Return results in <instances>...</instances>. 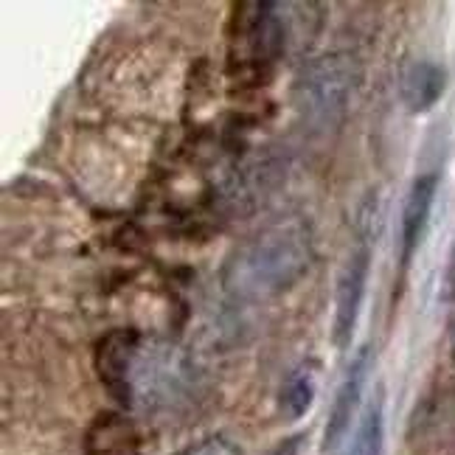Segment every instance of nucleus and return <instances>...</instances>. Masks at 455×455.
<instances>
[{
	"instance_id": "20e7f679",
	"label": "nucleus",
	"mask_w": 455,
	"mask_h": 455,
	"mask_svg": "<svg viewBox=\"0 0 455 455\" xmlns=\"http://www.w3.org/2000/svg\"><path fill=\"white\" fill-rule=\"evenodd\" d=\"M371 360H374L371 346H360L352 363H348L346 377L338 385L335 402H331V413H329V422L323 430V450H335L343 442L348 427H352L357 408H360V399H363L365 379H369V371H371Z\"/></svg>"
},
{
	"instance_id": "9b49d317",
	"label": "nucleus",
	"mask_w": 455,
	"mask_h": 455,
	"mask_svg": "<svg viewBox=\"0 0 455 455\" xmlns=\"http://www.w3.org/2000/svg\"><path fill=\"white\" fill-rule=\"evenodd\" d=\"M174 455H242V450L231 439H225V435H208V439L191 444Z\"/></svg>"
},
{
	"instance_id": "f257e3e1",
	"label": "nucleus",
	"mask_w": 455,
	"mask_h": 455,
	"mask_svg": "<svg viewBox=\"0 0 455 455\" xmlns=\"http://www.w3.org/2000/svg\"><path fill=\"white\" fill-rule=\"evenodd\" d=\"M312 244L301 222L275 225L228 261L225 290L236 299H270L290 290L309 270Z\"/></svg>"
},
{
	"instance_id": "1a4fd4ad",
	"label": "nucleus",
	"mask_w": 455,
	"mask_h": 455,
	"mask_svg": "<svg viewBox=\"0 0 455 455\" xmlns=\"http://www.w3.org/2000/svg\"><path fill=\"white\" fill-rule=\"evenodd\" d=\"M385 444V399L382 391L369 402V408L363 411L357 430L352 435V444L346 447L343 455H382Z\"/></svg>"
},
{
	"instance_id": "423d86ee",
	"label": "nucleus",
	"mask_w": 455,
	"mask_h": 455,
	"mask_svg": "<svg viewBox=\"0 0 455 455\" xmlns=\"http://www.w3.org/2000/svg\"><path fill=\"white\" fill-rule=\"evenodd\" d=\"M435 195H439V174H433V172L419 174L411 186V191H408L405 205H402V225H399V261H402V267L411 265L413 253L419 251V244H422Z\"/></svg>"
},
{
	"instance_id": "4468645a",
	"label": "nucleus",
	"mask_w": 455,
	"mask_h": 455,
	"mask_svg": "<svg viewBox=\"0 0 455 455\" xmlns=\"http://www.w3.org/2000/svg\"><path fill=\"white\" fill-rule=\"evenodd\" d=\"M452 357H455V340H452Z\"/></svg>"
},
{
	"instance_id": "f03ea898",
	"label": "nucleus",
	"mask_w": 455,
	"mask_h": 455,
	"mask_svg": "<svg viewBox=\"0 0 455 455\" xmlns=\"http://www.w3.org/2000/svg\"><path fill=\"white\" fill-rule=\"evenodd\" d=\"M355 91V65L343 54H326L304 65L295 82V104L315 130L338 127Z\"/></svg>"
},
{
	"instance_id": "0eeeda50",
	"label": "nucleus",
	"mask_w": 455,
	"mask_h": 455,
	"mask_svg": "<svg viewBox=\"0 0 455 455\" xmlns=\"http://www.w3.org/2000/svg\"><path fill=\"white\" fill-rule=\"evenodd\" d=\"M447 87V71L433 60H411L402 68L399 93L411 113L433 110Z\"/></svg>"
},
{
	"instance_id": "f8f14e48",
	"label": "nucleus",
	"mask_w": 455,
	"mask_h": 455,
	"mask_svg": "<svg viewBox=\"0 0 455 455\" xmlns=\"http://www.w3.org/2000/svg\"><path fill=\"white\" fill-rule=\"evenodd\" d=\"M301 444H304V435H290V439L278 442L267 455H301Z\"/></svg>"
},
{
	"instance_id": "6e6552de",
	"label": "nucleus",
	"mask_w": 455,
	"mask_h": 455,
	"mask_svg": "<svg viewBox=\"0 0 455 455\" xmlns=\"http://www.w3.org/2000/svg\"><path fill=\"white\" fill-rule=\"evenodd\" d=\"M87 455H141L138 433L121 413H99L84 435Z\"/></svg>"
},
{
	"instance_id": "7ed1b4c3",
	"label": "nucleus",
	"mask_w": 455,
	"mask_h": 455,
	"mask_svg": "<svg viewBox=\"0 0 455 455\" xmlns=\"http://www.w3.org/2000/svg\"><path fill=\"white\" fill-rule=\"evenodd\" d=\"M369 273H371V239L360 236L338 273L335 321H331V340H335L338 348L352 346V335L357 329L360 309L365 301V290H369Z\"/></svg>"
},
{
	"instance_id": "39448f33",
	"label": "nucleus",
	"mask_w": 455,
	"mask_h": 455,
	"mask_svg": "<svg viewBox=\"0 0 455 455\" xmlns=\"http://www.w3.org/2000/svg\"><path fill=\"white\" fill-rule=\"evenodd\" d=\"M141 338L132 329H116L108 338L99 343L96 352V371L101 385L118 399L121 405L130 408V371H132V360Z\"/></svg>"
},
{
	"instance_id": "ddd939ff",
	"label": "nucleus",
	"mask_w": 455,
	"mask_h": 455,
	"mask_svg": "<svg viewBox=\"0 0 455 455\" xmlns=\"http://www.w3.org/2000/svg\"><path fill=\"white\" fill-rule=\"evenodd\" d=\"M444 299L455 301V242H452V251H450L447 273H444Z\"/></svg>"
},
{
	"instance_id": "9d476101",
	"label": "nucleus",
	"mask_w": 455,
	"mask_h": 455,
	"mask_svg": "<svg viewBox=\"0 0 455 455\" xmlns=\"http://www.w3.org/2000/svg\"><path fill=\"white\" fill-rule=\"evenodd\" d=\"M312 399H315L312 374L307 369L295 371L282 388V413L290 419V422H295V419H301L312 408Z\"/></svg>"
}]
</instances>
